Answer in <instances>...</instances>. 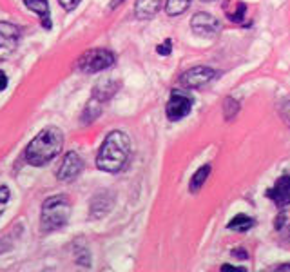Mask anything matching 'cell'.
Listing matches in <instances>:
<instances>
[{"instance_id":"cell-6","label":"cell","mask_w":290,"mask_h":272,"mask_svg":"<svg viewBox=\"0 0 290 272\" xmlns=\"http://www.w3.org/2000/svg\"><path fill=\"white\" fill-rule=\"evenodd\" d=\"M216 76V71L213 67H207V65H196L192 69L185 71V73L180 76V84L187 89H198V87H203L205 84H209L211 80H214Z\"/></svg>"},{"instance_id":"cell-19","label":"cell","mask_w":290,"mask_h":272,"mask_svg":"<svg viewBox=\"0 0 290 272\" xmlns=\"http://www.w3.org/2000/svg\"><path fill=\"white\" fill-rule=\"evenodd\" d=\"M279 114H281V118L285 120L286 126H290V98H286L281 104V107H279Z\"/></svg>"},{"instance_id":"cell-25","label":"cell","mask_w":290,"mask_h":272,"mask_svg":"<svg viewBox=\"0 0 290 272\" xmlns=\"http://www.w3.org/2000/svg\"><path fill=\"white\" fill-rule=\"evenodd\" d=\"M221 270H223V272H229V270L245 272V268H243V267H232V265H223V267H221Z\"/></svg>"},{"instance_id":"cell-13","label":"cell","mask_w":290,"mask_h":272,"mask_svg":"<svg viewBox=\"0 0 290 272\" xmlns=\"http://www.w3.org/2000/svg\"><path fill=\"white\" fill-rule=\"evenodd\" d=\"M209 173H211V165H209V164L201 165V167L196 171L194 176L191 178V185H189L191 192H198V190L203 187V183H205V180H207Z\"/></svg>"},{"instance_id":"cell-12","label":"cell","mask_w":290,"mask_h":272,"mask_svg":"<svg viewBox=\"0 0 290 272\" xmlns=\"http://www.w3.org/2000/svg\"><path fill=\"white\" fill-rule=\"evenodd\" d=\"M27 9L35 11L40 18H42V26L46 29H51V15H49V2L48 0H24Z\"/></svg>"},{"instance_id":"cell-22","label":"cell","mask_w":290,"mask_h":272,"mask_svg":"<svg viewBox=\"0 0 290 272\" xmlns=\"http://www.w3.org/2000/svg\"><path fill=\"white\" fill-rule=\"evenodd\" d=\"M58 2H60V6L65 11H73V9L80 4V0H58Z\"/></svg>"},{"instance_id":"cell-4","label":"cell","mask_w":290,"mask_h":272,"mask_svg":"<svg viewBox=\"0 0 290 272\" xmlns=\"http://www.w3.org/2000/svg\"><path fill=\"white\" fill-rule=\"evenodd\" d=\"M114 64V55L109 49H91V51H86L76 62V69L80 73L86 74H93V73H100V71L109 69L111 65Z\"/></svg>"},{"instance_id":"cell-21","label":"cell","mask_w":290,"mask_h":272,"mask_svg":"<svg viewBox=\"0 0 290 272\" xmlns=\"http://www.w3.org/2000/svg\"><path fill=\"white\" fill-rule=\"evenodd\" d=\"M9 200V189L8 187H0V212L4 211V205Z\"/></svg>"},{"instance_id":"cell-27","label":"cell","mask_w":290,"mask_h":272,"mask_svg":"<svg viewBox=\"0 0 290 272\" xmlns=\"http://www.w3.org/2000/svg\"><path fill=\"white\" fill-rule=\"evenodd\" d=\"M277 270H290V265L288 267H277Z\"/></svg>"},{"instance_id":"cell-23","label":"cell","mask_w":290,"mask_h":272,"mask_svg":"<svg viewBox=\"0 0 290 272\" xmlns=\"http://www.w3.org/2000/svg\"><path fill=\"white\" fill-rule=\"evenodd\" d=\"M232 256L234 258H239V259H247L248 254L247 252H243V249H236V251H232Z\"/></svg>"},{"instance_id":"cell-26","label":"cell","mask_w":290,"mask_h":272,"mask_svg":"<svg viewBox=\"0 0 290 272\" xmlns=\"http://www.w3.org/2000/svg\"><path fill=\"white\" fill-rule=\"evenodd\" d=\"M121 2H123V0H113V2H111V6H113V8H116V6L121 4Z\"/></svg>"},{"instance_id":"cell-11","label":"cell","mask_w":290,"mask_h":272,"mask_svg":"<svg viewBox=\"0 0 290 272\" xmlns=\"http://www.w3.org/2000/svg\"><path fill=\"white\" fill-rule=\"evenodd\" d=\"M161 2H163V0H136V6H135L136 17L142 18V20L152 18L160 11Z\"/></svg>"},{"instance_id":"cell-17","label":"cell","mask_w":290,"mask_h":272,"mask_svg":"<svg viewBox=\"0 0 290 272\" xmlns=\"http://www.w3.org/2000/svg\"><path fill=\"white\" fill-rule=\"evenodd\" d=\"M239 111V104L234 98H227L225 104H223V116L225 120H230V118Z\"/></svg>"},{"instance_id":"cell-8","label":"cell","mask_w":290,"mask_h":272,"mask_svg":"<svg viewBox=\"0 0 290 272\" xmlns=\"http://www.w3.org/2000/svg\"><path fill=\"white\" fill-rule=\"evenodd\" d=\"M20 38V27L11 22H0V58H6L15 51Z\"/></svg>"},{"instance_id":"cell-24","label":"cell","mask_w":290,"mask_h":272,"mask_svg":"<svg viewBox=\"0 0 290 272\" xmlns=\"http://www.w3.org/2000/svg\"><path fill=\"white\" fill-rule=\"evenodd\" d=\"M6 87H8V76L4 71H0V91H4Z\"/></svg>"},{"instance_id":"cell-2","label":"cell","mask_w":290,"mask_h":272,"mask_svg":"<svg viewBox=\"0 0 290 272\" xmlns=\"http://www.w3.org/2000/svg\"><path fill=\"white\" fill-rule=\"evenodd\" d=\"M62 145H64L62 131L58 127H46L27 145L26 160L35 167H42L60 154Z\"/></svg>"},{"instance_id":"cell-9","label":"cell","mask_w":290,"mask_h":272,"mask_svg":"<svg viewBox=\"0 0 290 272\" xmlns=\"http://www.w3.org/2000/svg\"><path fill=\"white\" fill-rule=\"evenodd\" d=\"M84 169V162L82 158L76 154V152H67L62 162L60 169H58V180L60 181H71L78 176V174L82 173Z\"/></svg>"},{"instance_id":"cell-16","label":"cell","mask_w":290,"mask_h":272,"mask_svg":"<svg viewBox=\"0 0 290 272\" xmlns=\"http://www.w3.org/2000/svg\"><path fill=\"white\" fill-rule=\"evenodd\" d=\"M102 100H98L96 96H93L91 98V102L87 104V107H86V111H84V122H93L95 118H98L100 116V112H102Z\"/></svg>"},{"instance_id":"cell-10","label":"cell","mask_w":290,"mask_h":272,"mask_svg":"<svg viewBox=\"0 0 290 272\" xmlns=\"http://www.w3.org/2000/svg\"><path fill=\"white\" fill-rule=\"evenodd\" d=\"M267 196L276 203L277 207H285V205H288L290 203V176L288 174L277 178V181L274 183L272 189H269Z\"/></svg>"},{"instance_id":"cell-28","label":"cell","mask_w":290,"mask_h":272,"mask_svg":"<svg viewBox=\"0 0 290 272\" xmlns=\"http://www.w3.org/2000/svg\"><path fill=\"white\" fill-rule=\"evenodd\" d=\"M201 2H216V0H201Z\"/></svg>"},{"instance_id":"cell-7","label":"cell","mask_w":290,"mask_h":272,"mask_svg":"<svg viewBox=\"0 0 290 272\" xmlns=\"http://www.w3.org/2000/svg\"><path fill=\"white\" fill-rule=\"evenodd\" d=\"M191 27L196 35L201 36V38H216L221 29L218 18H214L213 15L209 13H196L191 20Z\"/></svg>"},{"instance_id":"cell-20","label":"cell","mask_w":290,"mask_h":272,"mask_svg":"<svg viewBox=\"0 0 290 272\" xmlns=\"http://www.w3.org/2000/svg\"><path fill=\"white\" fill-rule=\"evenodd\" d=\"M171 46H173V42H171V40H165L163 44H160V46H158V49H156V51H158V55H161V56H169L171 51H173V48H171Z\"/></svg>"},{"instance_id":"cell-14","label":"cell","mask_w":290,"mask_h":272,"mask_svg":"<svg viewBox=\"0 0 290 272\" xmlns=\"http://www.w3.org/2000/svg\"><path fill=\"white\" fill-rule=\"evenodd\" d=\"M230 230H239V232H247L248 229H252L254 227V220L248 216H245V214H238V216H234L232 220L229 221V225H227Z\"/></svg>"},{"instance_id":"cell-5","label":"cell","mask_w":290,"mask_h":272,"mask_svg":"<svg viewBox=\"0 0 290 272\" xmlns=\"http://www.w3.org/2000/svg\"><path fill=\"white\" fill-rule=\"evenodd\" d=\"M192 109V96L187 91H173L169 104H167V118L173 122L185 118Z\"/></svg>"},{"instance_id":"cell-1","label":"cell","mask_w":290,"mask_h":272,"mask_svg":"<svg viewBox=\"0 0 290 272\" xmlns=\"http://www.w3.org/2000/svg\"><path fill=\"white\" fill-rule=\"evenodd\" d=\"M131 154V140L123 131H113L107 134L98 156H96V167L105 173H118L126 167Z\"/></svg>"},{"instance_id":"cell-3","label":"cell","mask_w":290,"mask_h":272,"mask_svg":"<svg viewBox=\"0 0 290 272\" xmlns=\"http://www.w3.org/2000/svg\"><path fill=\"white\" fill-rule=\"evenodd\" d=\"M71 216V203L65 196H51L42 205V230L51 232L67 223Z\"/></svg>"},{"instance_id":"cell-15","label":"cell","mask_w":290,"mask_h":272,"mask_svg":"<svg viewBox=\"0 0 290 272\" xmlns=\"http://www.w3.org/2000/svg\"><path fill=\"white\" fill-rule=\"evenodd\" d=\"M192 0H167V4H165V11L167 15L171 17H178V15L185 13L189 6H191Z\"/></svg>"},{"instance_id":"cell-18","label":"cell","mask_w":290,"mask_h":272,"mask_svg":"<svg viewBox=\"0 0 290 272\" xmlns=\"http://www.w3.org/2000/svg\"><path fill=\"white\" fill-rule=\"evenodd\" d=\"M245 11H247V6L243 4V2H238V9L234 11V13H230V20L236 22V24H239V22L243 20V17H245Z\"/></svg>"}]
</instances>
